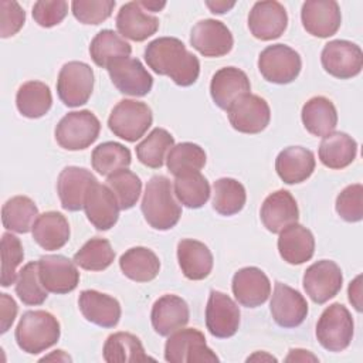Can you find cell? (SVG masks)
Listing matches in <instances>:
<instances>
[{
  "mask_svg": "<svg viewBox=\"0 0 363 363\" xmlns=\"http://www.w3.org/2000/svg\"><path fill=\"white\" fill-rule=\"evenodd\" d=\"M149 68L159 75L169 77L180 86L193 85L200 74V61L176 37H159L145 48Z\"/></svg>",
  "mask_w": 363,
  "mask_h": 363,
  "instance_id": "6da1fadb",
  "label": "cell"
},
{
  "mask_svg": "<svg viewBox=\"0 0 363 363\" xmlns=\"http://www.w3.org/2000/svg\"><path fill=\"white\" fill-rule=\"evenodd\" d=\"M140 208L146 223L160 231L173 228L182 216V207L174 197L172 183L162 174L152 176L146 183Z\"/></svg>",
  "mask_w": 363,
  "mask_h": 363,
  "instance_id": "7a4b0ae2",
  "label": "cell"
},
{
  "mask_svg": "<svg viewBox=\"0 0 363 363\" xmlns=\"http://www.w3.org/2000/svg\"><path fill=\"white\" fill-rule=\"evenodd\" d=\"M60 335V322L47 311L24 312L14 332L18 347L28 354H37L54 346Z\"/></svg>",
  "mask_w": 363,
  "mask_h": 363,
  "instance_id": "3957f363",
  "label": "cell"
},
{
  "mask_svg": "<svg viewBox=\"0 0 363 363\" xmlns=\"http://www.w3.org/2000/svg\"><path fill=\"white\" fill-rule=\"evenodd\" d=\"M101 122L94 112L74 111L61 118L55 126V140L67 150H82L89 147L99 136Z\"/></svg>",
  "mask_w": 363,
  "mask_h": 363,
  "instance_id": "277c9868",
  "label": "cell"
},
{
  "mask_svg": "<svg viewBox=\"0 0 363 363\" xmlns=\"http://www.w3.org/2000/svg\"><path fill=\"white\" fill-rule=\"evenodd\" d=\"M152 122V109L145 102L133 99L119 101L108 118L111 132L126 142L140 139L147 132Z\"/></svg>",
  "mask_w": 363,
  "mask_h": 363,
  "instance_id": "5b68a950",
  "label": "cell"
},
{
  "mask_svg": "<svg viewBox=\"0 0 363 363\" xmlns=\"http://www.w3.org/2000/svg\"><path fill=\"white\" fill-rule=\"evenodd\" d=\"M353 318L342 303L329 305L316 323V339L329 352L345 350L353 339Z\"/></svg>",
  "mask_w": 363,
  "mask_h": 363,
  "instance_id": "8992f818",
  "label": "cell"
},
{
  "mask_svg": "<svg viewBox=\"0 0 363 363\" xmlns=\"http://www.w3.org/2000/svg\"><path fill=\"white\" fill-rule=\"evenodd\" d=\"M164 360L170 363H214L217 354L207 346L204 335L194 328L179 329L169 335L164 345Z\"/></svg>",
  "mask_w": 363,
  "mask_h": 363,
  "instance_id": "52a82bcc",
  "label": "cell"
},
{
  "mask_svg": "<svg viewBox=\"0 0 363 363\" xmlns=\"http://www.w3.org/2000/svg\"><path fill=\"white\" fill-rule=\"evenodd\" d=\"M301 68L302 61L299 54L285 44L268 45L258 57V69L261 75L272 84L284 85L295 81Z\"/></svg>",
  "mask_w": 363,
  "mask_h": 363,
  "instance_id": "ba28073f",
  "label": "cell"
},
{
  "mask_svg": "<svg viewBox=\"0 0 363 363\" xmlns=\"http://www.w3.org/2000/svg\"><path fill=\"white\" fill-rule=\"evenodd\" d=\"M94 89V71L82 61H69L62 65L57 79V92L69 108L88 102Z\"/></svg>",
  "mask_w": 363,
  "mask_h": 363,
  "instance_id": "9c48e42d",
  "label": "cell"
},
{
  "mask_svg": "<svg viewBox=\"0 0 363 363\" xmlns=\"http://www.w3.org/2000/svg\"><path fill=\"white\" fill-rule=\"evenodd\" d=\"M303 289L315 303H325L342 289L343 275L340 267L330 259H320L309 265L303 274Z\"/></svg>",
  "mask_w": 363,
  "mask_h": 363,
  "instance_id": "30bf717a",
  "label": "cell"
},
{
  "mask_svg": "<svg viewBox=\"0 0 363 363\" xmlns=\"http://www.w3.org/2000/svg\"><path fill=\"white\" fill-rule=\"evenodd\" d=\"M320 62L325 71L339 79H349L360 74L363 52L360 47L347 40H332L325 44Z\"/></svg>",
  "mask_w": 363,
  "mask_h": 363,
  "instance_id": "8fae6325",
  "label": "cell"
},
{
  "mask_svg": "<svg viewBox=\"0 0 363 363\" xmlns=\"http://www.w3.org/2000/svg\"><path fill=\"white\" fill-rule=\"evenodd\" d=\"M227 115L235 130L248 135L262 132L271 119L268 102L254 94H247L237 99L227 109Z\"/></svg>",
  "mask_w": 363,
  "mask_h": 363,
  "instance_id": "7c38bea8",
  "label": "cell"
},
{
  "mask_svg": "<svg viewBox=\"0 0 363 363\" xmlns=\"http://www.w3.org/2000/svg\"><path fill=\"white\" fill-rule=\"evenodd\" d=\"M190 44L201 55L217 58L233 50L234 38L230 28L223 21L206 18L196 23L191 28Z\"/></svg>",
  "mask_w": 363,
  "mask_h": 363,
  "instance_id": "4fadbf2b",
  "label": "cell"
},
{
  "mask_svg": "<svg viewBox=\"0 0 363 363\" xmlns=\"http://www.w3.org/2000/svg\"><path fill=\"white\" fill-rule=\"evenodd\" d=\"M240 309L224 292L211 291L206 306V326L218 339H227L237 333L240 326Z\"/></svg>",
  "mask_w": 363,
  "mask_h": 363,
  "instance_id": "5bb4252c",
  "label": "cell"
},
{
  "mask_svg": "<svg viewBox=\"0 0 363 363\" xmlns=\"http://www.w3.org/2000/svg\"><path fill=\"white\" fill-rule=\"evenodd\" d=\"M288 26L285 7L275 0L257 1L248 14V28L261 41H271L284 34Z\"/></svg>",
  "mask_w": 363,
  "mask_h": 363,
  "instance_id": "9a60e30c",
  "label": "cell"
},
{
  "mask_svg": "<svg viewBox=\"0 0 363 363\" xmlns=\"http://www.w3.org/2000/svg\"><path fill=\"white\" fill-rule=\"evenodd\" d=\"M112 84L121 94L145 96L153 86V78L138 58L126 57L108 67Z\"/></svg>",
  "mask_w": 363,
  "mask_h": 363,
  "instance_id": "2e32d148",
  "label": "cell"
},
{
  "mask_svg": "<svg viewBox=\"0 0 363 363\" xmlns=\"http://www.w3.org/2000/svg\"><path fill=\"white\" fill-rule=\"evenodd\" d=\"M38 272L44 288L52 294L72 292L79 284L77 264L60 254L43 255L38 259Z\"/></svg>",
  "mask_w": 363,
  "mask_h": 363,
  "instance_id": "e0dca14e",
  "label": "cell"
},
{
  "mask_svg": "<svg viewBox=\"0 0 363 363\" xmlns=\"http://www.w3.org/2000/svg\"><path fill=\"white\" fill-rule=\"evenodd\" d=\"M301 20L311 35L328 38L336 34L340 27V7L333 0H308L302 4Z\"/></svg>",
  "mask_w": 363,
  "mask_h": 363,
  "instance_id": "ac0fdd59",
  "label": "cell"
},
{
  "mask_svg": "<svg viewBox=\"0 0 363 363\" xmlns=\"http://www.w3.org/2000/svg\"><path fill=\"white\" fill-rule=\"evenodd\" d=\"M271 315L281 328H296L308 315V303L303 295L282 282H275L269 303Z\"/></svg>",
  "mask_w": 363,
  "mask_h": 363,
  "instance_id": "d6986e66",
  "label": "cell"
},
{
  "mask_svg": "<svg viewBox=\"0 0 363 363\" xmlns=\"http://www.w3.org/2000/svg\"><path fill=\"white\" fill-rule=\"evenodd\" d=\"M84 210L86 218L96 230L106 231L116 224L121 207L112 190L106 184L96 182L85 196Z\"/></svg>",
  "mask_w": 363,
  "mask_h": 363,
  "instance_id": "ffe728a7",
  "label": "cell"
},
{
  "mask_svg": "<svg viewBox=\"0 0 363 363\" xmlns=\"http://www.w3.org/2000/svg\"><path fill=\"white\" fill-rule=\"evenodd\" d=\"M231 289L240 305L257 308L265 303L271 295V282L262 269L245 267L234 274Z\"/></svg>",
  "mask_w": 363,
  "mask_h": 363,
  "instance_id": "44dd1931",
  "label": "cell"
},
{
  "mask_svg": "<svg viewBox=\"0 0 363 363\" xmlns=\"http://www.w3.org/2000/svg\"><path fill=\"white\" fill-rule=\"evenodd\" d=\"M96 177L86 169L68 166L61 170L57 180V193L64 210L78 211L84 208L85 196Z\"/></svg>",
  "mask_w": 363,
  "mask_h": 363,
  "instance_id": "7402d4cb",
  "label": "cell"
},
{
  "mask_svg": "<svg viewBox=\"0 0 363 363\" xmlns=\"http://www.w3.org/2000/svg\"><path fill=\"white\" fill-rule=\"evenodd\" d=\"M251 84L244 71L235 67H224L214 72L210 82V95L214 104L227 111L237 99L250 94Z\"/></svg>",
  "mask_w": 363,
  "mask_h": 363,
  "instance_id": "603a6c76",
  "label": "cell"
},
{
  "mask_svg": "<svg viewBox=\"0 0 363 363\" xmlns=\"http://www.w3.org/2000/svg\"><path fill=\"white\" fill-rule=\"evenodd\" d=\"M189 318L190 311L187 302L173 294H166L156 299L150 312L152 326L160 336H169L184 328Z\"/></svg>",
  "mask_w": 363,
  "mask_h": 363,
  "instance_id": "cb8c5ba5",
  "label": "cell"
},
{
  "mask_svg": "<svg viewBox=\"0 0 363 363\" xmlns=\"http://www.w3.org/2000/svg\"><path fill=\"white\" fill-rule=\"evenodd\" d=\"M259 216L264 227L278 234L289 224L298 223L299 210L296 200L288 190H277L267 196L261 206Z\"/></svg>",
  "mask_w": 363,
  "mask_h": 363,
  "instance_id": "d4e9b609",
  "label": "cell"
},
{
  "mask_svg": "<svg viewBox=\"0 0 363 363\" xmlns=\"http://www.w3.org/2000/svg\"><path fill=\"white\" fill-rule=\"evenodd\" d=\"M78 306L84 318L101 328H113L121 319V303L111 295L95 289H85L79 294Z\"/></svg>",
  "mask_w": 363,
  "mask_h": 363,
  "instance_id": "484cf974",
  "label": "cell"
},
{
  "mask_svg": "<svg viewBox=\"0 0 363 363\" xmlns=\"http://www.w3.org/2000/svg\"><path fill=\"white\" fill-rule=\"evenodd\" d=\"M278 234V251L285 262L301 265L313 257L315 238L306 227L294 223Z\"/></svg>",
  "mask_w": 363,
  "mask_h": 363,
  "instance_id": "4316f807",
  "label": "cell"
},
{
  "mask_svg": "<svg viewBox=\"0 0 363 363\" xmlns=\"http://www.w3.org/2000/svg\"><path fill=\"white\" fill-rule=\"evenodd\" d=\"M116 28L125 38L145 41L157 31L159 18L147 14L139 1H129L118 11Z\"/></svg>",
  "mask_w": 363,
  "mask_h": 363,
  "instance_id": "83f0119b",
  "label": "cell"
},
{
  "mask_svg": "<svg viewBox=\"0 0 363 363\" xmlns=\"http://www.w3.org/2000/svg\"><path fill=\"white\" fill-rule=\"evenodd\" d=\"M315 164L313 153L302 146L285 147L275 159L277 174L286 184H298L309 179Z\"/></svg>",
  "mask_w": 363,
  "mask_h": 363,
  "instance_id": "f1b7e54d",
  "label": "cell"
},
{
  "mask_svg": "<svg viewBox=\"0 0 363 363\" xmlns=\"http://www.w3.org/2000/svg\"><path fill=\"white\" fill-rule=\"evenodd\" d=\"M177 261L183 275L191 281H201L207 278L214 262L208 247L204 242L191 238L179 241Z\"/></svg>",
  "mask_w": 363,
  "mask_h": 363,
  "instance_id": "f546056e",
  "label": "cell"
},
{
  "mask_svg": "<svg viewBox=\"0 0 363 363\" xmlns=\"http://www.w3.org/2000/svg\"><path fill=\"white\" fill-rule=\"evenodd\" d=\"M34 241L47 251L62 248L69 240V224L64 214L45 211L37 217L33 225Z\"/></svg>",
  "mask_w": 363,
  "mask_h": 363,
  "instance_id": "4dcf8cb0",
  "label": "cell"
},
{
  "mask_svg": "<svg viewBox=\"0 0 363 363\" xmlns=\"http://www.w3.org/2000/svg\"><path fill=\"white\" fill-rule=\"evenodd\" d=\"M305 129L313 136H326L337 125V112L333 102L325 96H313L305 102L301 112Z\"/></svg>",
  "mask_w": 363,
  "mask_h": 363,
  "instance_id": "1f68e13d",
  "label": "cell"
},
{
  "mask_svg": "<svg viewBox=\"0 0 363 363\" xmlns=\"http://www.w3.org/2000/svg\"><path fill=\"white\" fill-rule=\"evenodd\" d=\"M318 153L323 166L339 170L352 164L357 153V143L345 132H332L323 136Z\"/></svg>",
  "mask_w": 363,
  "mask_h": 363,
  "instance_id": "d6a6232c",
  "label": "cell"
},
{
  "mask_svg": "<svg viewBox=\"0 0 363 363\" xmlns=\"http://www.w3.org/2000/svg\"><path fill=\"white\" fill-rule=\"evenodd\" d=\"M108 363H139L153 360L145 353L140 339L129 332H116L106 337L102 349Z\"/></svg>",
  "mask_w": 363,
  "mask_h": 363,
  "instance_id": "836d02e7",
  "label": "cell"
},
{
  "mask_svg": "<svg viewBox=\"0 0 363 363\" xmlns=\"http://www.w3.org/2000/svg\"><path fill=\"white\" fill-rule=\"evenodd\" d=\"M119 267L129 279L149 282L157 277L160 261L152 250L146 247H132L121 255Z\"/></svg>",
  "mask_w": 363,
  "mask_h": 363,
  "instance_id": "e575fe53",
  "label": "cell"
},
{
  "mask_svg": "<svg viewBox=\"0 0 363 363\" xmlns=\"http://www.w3.org/2000/svg\"><path fill=\"white\" fill-rule=\"evenodd\" d=\"M132 52V47L125 38H122L113 30H102L99 31L91 41L89 54L92 61L101 67L106 68L121 58L129 57Z\"/></svg>",
  "mask_w": 363,
  "mask_h": 363,
  "instance_id": "d590c367",
  "label": "cell"
},
{
  "mask_svg": "<svg viewBox=\"0 0 363 363\" xmlns=\"http://www.w3.org/2000/svg\"><path fill=\"white\" fill-rule=\"evenodd\" d=\"M16 105L18 112L26 118L35 119L44 116L52 105L50 86L41 81L24 82L17 91Z\"/></svg>",
  "mask_w": 363,
  "mask_h": 363,
  "instance_id": "8d00e7d4",
  "label": "cell"
},
{
  "mask_svg": "<svg viewBox=\"0 0 363 363\" xmlns=\"http://www.w3.org/2000/svg\"><path fill=\"white\" fill-rule=\"evenodd\" d=\"M38 216L35 203L27 196H14L9 199L1 208L3 227L18 234L31 231Z\"/></svg>",
  "mask_w": 363,
  "mask_h": 363,
  "instance_id": "74e56055",
  "label": "cell"
},
{
  "mask_svg": "<svg viewBox=\"0 0 363 363\" xmlns=\"http://www.w3.org/2000/svg\"><path fill=\"white\" fill-rule=\"evenodd\" d=\"M179 203L189 208H200L210 199V184L200 172H187L176 176L173 186Z\"/></svg>",
  "mask_w": 363,
  "mask_h": 363,
  "instance_id": "f35d334b",
  "label": "cell"
},
{
  "mask_svg": "<svg viewBox=\"0 0 363 363\" xmlns=\"http://www.w3.org/2000/svg\"><path fill=\"white\" fill-rule=\"evenodd\" d=\"M245 187L235 179L221 177L213 184V208L221 216H234L245 206Z\"/></svg>",
  "mask_w": 363,
  "mask_h": 363,
  "instance_id": "ab89813d",
  "label": "cell"
},
{
  "mask_svg": "<svg viewBox=\"0 0 363 363\" xmlns=\"http://www.w3.org/2000/svg\"><path fill=\"white\" fill-rule=\"evenodd\" d=\"M173 146V136L163 128H155L140 143L136 145V156L142 164L150 169H160Z\"/></svg>",
  "mask_w": 363,
  "mask_h": 363,
  "instance_id": "60d3db41",
  "label": "cell"
},
{
  "mask_svg": "<svg viewBox=\"0 0 363 363\" xmlns=\"http://www.w3.org/2000/svg\"><path fill=\"white\" fill-rule=\"evenodd\" d=\"M130 162V150L118 142H104L98 145L91 155L94 170L106 177L118 170L128 169Z\"/></svg>",
  "mask_w": 363,
  "mask_h": 363,
  "instance_id": "b9f144b4",
  "label": "cell"
},
{
  "mask_svg": "<svg viewBox=\"0 0 363 363\" xmlns=\"http://www.w3.org/2000/svg\"><path fill=\"white\" fill-rule=\"evenodd\" d=\"M166 164L174 177L187 172H200L206 164V152L191 142L177 143L169 150Z\"/></svg>",
  "mask_w": 363,
  "mask_h": 363,
  "instance_id": "7bdbcfd3",
  "label": "cell"
},
{
  "mask_svg": "<svg viewBox=\"0 0 363 363\" xmlns=\"http://www.w3.org/2000/svg\"><path fill=\"white\" fill-rule=\"evenodd\" d=\"M115 259V251L111 242L105 238L88 240L75 254L72 261L86 271H104Z\"/></svg>",
  "mask_w": 363,
  "mask_h": 363,
  "instance_id": "ee69618b",
  "label": "cell"
},
{
  "mask_svg": "<svg viewBox=\"0 0 363 363\" xmlns=\"http://www.w3.org/2000/svg\"><path fill=\"white\" fill-rule=\"evenodd\" d=\"M16 294L20 301L28 306L41 305L47 299L48 291L44 288L40 279L38 261H31L18 271L16 281Z\"/></svg>",
  "mask_w": 363,
  "mask_h": 363,
  "instance_id": "f6af8a7d",
  "label": "cell"
},
{
  "mask_svg": "<svg viewBox=\"0 0 363 363\" xmlns=\"http://www.w3.org/2000/svg\"><path fill=\"white\" fill-rule=\"evenodd\" d=\"M106 186L115 194L121 210L132 208L142 193V182L136 173L122 169L106 177Z\"/></svg>",
  "mask_w": 363,
  "mask_h": 363,
  "instance_id": "bcb514c9",
  "label": "cell"
},
{
  "mask_svg": "<svg viewBox=\"0 0 363 363\" xmlns=\"http://www.w3.org/2000/svg\"><path fill=\"white\" fill-rule=\"evenodd\" d=\"M21 241L11 233L1 235V286L7 288L17 281V267L23 262Z\"/></svg>",
  "mask_w": 363,
  "mask_h": 363,
  "instance_id": "7dc6e473",
  "label": "cell"
},
{
  "mask_svg": "<svg viewBox=\"0 0 363 363\" xmlns=\"http://www.w3.org/2000/svg\"><path fill=\"white\" fill-rule=\"evenodd\" d=\"M115 7L113 0H74L71 10L82 24H101L111 17Z\"/></svg>",
  "mask_w": 363,
  "mask_h": 363,
  "instance_id": "c3c4849f",
  "label": "cell"
},
{
  "mask_svg": "<svg viewBox=\"0 0 363 363\" xmlns=\"http://www.w3.org/2000/svg\"><path fill=\"white\" fill-rule=\"evenodd\" d=\"M336 213L349 223L363 218V186L360 183L345 187L336 197Z\"/></svg>",
  "mask_w": 363,
  "mask_h": 363,
  "instance_id": "681fc988",
  "label": "cell"
},
{
  "mask_svg": "<svg viewBox=\"0 0 363 363\" xmlns=\"http://www.w3.org/2000/svg\"><path fill=\"white\" fill-rule=\"evenodd\" d=\"M68 13V3L65 0H40L33 6L34 21L45 28L60 24Z\"/></svg>",
  "mask_w": 363,
  "mask_h": 363,
  "instance_id": "f907efd6",
  "label": "cell"
},
{
  "mask_svg": "<svg viewBox=\"0 0 363 363\" xmlns=\"http://www.w3.org/2000/svg\"><path fill=\"white\" fill-rule=\"evenodd\" d=\"M26 21V11L17 1H0V37L9 38L17 34Z\"/></svg>",
  "mask_w": 363,
  "mask_h": 363,
  "instance_id": "816d5d0a",
  "label": "cell"
},
{
  "mask_svg": "<svg viewBox=\"0 0 363 363\" xmlns=\"http://www.w3.org/2000/svg\"><path fill=\"white\" fill-rule=\"evenodd\" d=\"M17 311L18 308L16 301L7 294H0V333H6L10 329Z\"/></svg>",
  "mask_w": 363,
  "mask_h": 363,
  "instance_id": "f5cc1de1",
  "label": "cell"
},
{
  "mask_svg": "<svg viewBox=\"0 0 363 363\" xmlns=\"http://www.w3.org/2000/svg\"><path fill=\"white\" fill-rule=\"evenodd\" d=\"M362 277L357 275L350 284H349V289H347V295H349V301L350 303L354 306V309L357 312H362Z\"/></svg>",
  "mask_w": 363,
  "mask_h": 363,
  "instance_id": "db71d44e",
  "label": "cell"
},
{
  "mask_svg": "<svg viewBox=\"0 0 363 363\" xmlns=\"http://www.w3.org/2000/svg\"><path fill=\"white\" fill-rule=\"evenodd\" d=\"M286 362H316L318 357L313 356L312 353H309V350H303V349H291L289 354L285 357Z\"/></svg>",
  "mask_w": 363,
  "mask_h": 363,
  "instance_id": "11a10c76",
  "label": "cell"
},
{
  "mask_svg": "<svg viewBox=\"0 0 363 363\" xmlns=\"http://www.w3.org/2000/svg\"><path fill=\"white\" fill-rule=\"evenodd\" d=\"M206 6L214 14H224L235 6V1H206Z\"/></svg>",
  "mask_w": 363,
  "mask_h": 363,
  "instance_id": "9f6ffc18",
  "label": "cell"
},
{
  "mask_svg": "<svg viewBox=\"0 0 363 363\" xmlns=\"http://www.w3.org/2000/svg\"><path fill=\"white\" fill-rule=\"evenodd\" d=\"M139 3L147 11H159V10H162L166 6L164 1H152V0H142Z\"/></svg>",
  "mask_w": 363,
  "mask_h": 363,
  "instance_id": "6f0895ef",
  "label": "cell"
},
{
  "mask_svg": "<svg viewBox=\"0 0 363 363\" xmlns=\"http://www.w3.org/2000/svg\"><path fill=\"white\" fill-rule=\"evenodd\" d=\"M41 360H61V362H71V357L64 353V350H55L50 356H44Z\"/></svg>",
  "mask_w": 363,
  "mask_h": 363,
  "instance_id": "680465c9",
  "label": "cell"
},
{
  "mask_svg": "<svg viewBox=\"0 0 363 363\" xmlns=\"http://www.w3.org/2000/svg\"><path fill=\"white\" fill-rule=\"evenodd\" d=\"M250 360H277L274 356H271V354H267V353H259V352H257L255 354H252V356H250L248 359H247V362H250Z\"/></svg>",
  "mask_w": 363,
  "mask_h": 363,
  "instance_id": "91938a15",
  "label": "cell"
}]
</instances>
